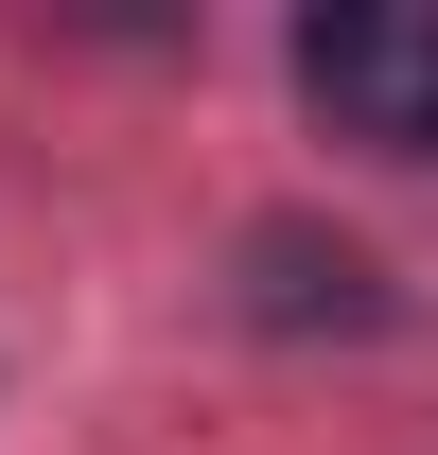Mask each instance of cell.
<instances>
[{"instance_id": "obj_2", "label": "cell", "mask_w": 438, "mask_h": 455, "mask_svg": "<svg viewBox=\"0 0 438 455\" xmlns=\"http://www.w3.org/2000/svg\"><path fill=\"white\" fill-rule=\"evenodd\" d=\"M246 263H264V281H246V315H280V333H369L385 298H369V263H351V245H316V228H264V245H246Z\"/></svg>"}, {"instance_id": "obj_1", "label": "cell", "mask_w": 438, "mask_h": 455, "mask_svg": "<svg viewBox=\"0 0 438 455\" xmlns=\"http://www.w3.org/2000/svg\"><path fill=\"white\" fill-rule=\"evenodd\" d=\"M298 88H316L351 140H385V158H438V18L421 0H333V18H298Z\"/></svg>"}]
</instances>
